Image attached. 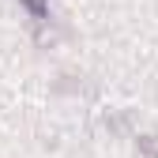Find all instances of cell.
Returning a JSON list of instances; mask_svg holds the SVG:
<instances>
[{
  "label": "cell",
  "instance_id": "7a4b0ae2",
  "mask_svg": "<svg viewBox=\"0 0 158 158\" xmlns=\"http://www.w3.org/2000/svg\"><path fill=\"white\" fill-rule=\"evenodd\" d=\"M135 147H139L143 158H158V135H139V139H135Z\"/></svg>",
  "mask_w": 158,
  "mask_h": 158
},
{
  "label": "cell",
  "instance_id": "6da1fadb",
  "mask_svg": "<svg viewBox=\"0 0 158 158\" xmlns=\"http://www.w3.org/2000/svg\"><path fill=\"white\" fill-rule=\"evenodd\" d=\"M23 8L38 19V23H45V19H49V0H23Z\"/></svg>",
  "mask_w": 158,
  "mask_h": 158
}]
</instances>
